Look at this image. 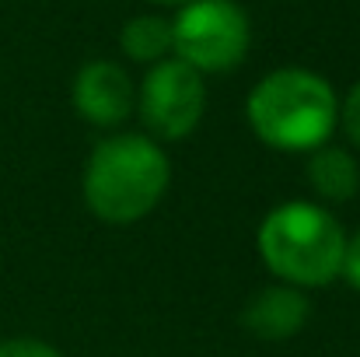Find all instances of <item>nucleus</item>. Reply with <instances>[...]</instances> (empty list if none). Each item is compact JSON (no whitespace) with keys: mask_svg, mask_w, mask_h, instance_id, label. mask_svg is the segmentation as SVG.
Returning <instances> with one entry per match:
<instances>
[{"mask_svg":"<svg viewBox=\"0 0 360 357\" xmlns=\"http://www.w3.org/2000/svg\"><path fill=\"white\" fill-rule=\"evenodd\" d=\"M120 46L129 60L140 63H158L172 53V21L158 14H140L126 21L120 32Z\"/></svg>","mask_w":360,"mask_h":357,"instance_id":"nucleus-9","label":"nucleus"},{"mask_svg":"<svg viewBox=\"0 0 360 357\" xmlns=\"http://www.w3.org/2000/svg\"><path fill=\"white\" fill-rule=\"evenodd\" d=\"M74 109L95 126H120L133 113V81L112 60H91L74 77Z\"/></svg>","mask_w":360,"mask_h":357,"instance_id":"nucleus-6","label":"nucleus"},{"mask_svg":"<svg viewBox=\"0 0 360 357\" xmlns=\"http://www.w3.org/2000/svg\"><path fill=\"white\" fill-rule=\"evenodd\" d=\"M340 123H343L347 137H350L354 144H360V81L350 88L347 102L340 106Z\"/></svg>","mask_w":360,"mask_h":357,"instance_id":"nucleus-11","label":"nucleus"},{"mask_svg":"<svg viewBox=\"0 0 360 357\" xmlns=\"http://www.w3.org/2000/svg\"><path fill=\"white\" fill-rule=\"evenodd\" d=\"M0 357H63L56 347H49V344H42V340H25V337H18V340H4L0 344Z\"/></svg>","mask_w":360,"mask_h":357,"instance_id":"nucleus-10","label":"nucleus"},{"mask_svg":"<svg viewBox=\"0 0 360 357\" xmlns=\"http://www.w3.org/2000/svg\"><path fill=\"white\" fill-rule=\"evenodd\" d=\"M248 123L255 137L276 151H315L340 123V102L315 70L283 67L252 88Z\"/></svg>","mask_w":360,"mask_h":357,"instance_id":"nucleus-2","label":"nucleus"},{"mask_svg":"<svg viewBox=\"0 0 360 357\" xmlns=\"http://www.w3.org/2000/svg\"><path fill=\"white\" fill-rule=\"evenodd\" d=\"M308 182L322 200L343 203L350 196H357L360 189V168L354 154H347L343 147H315L311 161H308Z\"/></svg>","mask_w":360,"mask_h":357,"instance_id":"nucleus-8","label":"nucleus"},{"mask_svg":"<svg viewBox=\"0 0 360 357\" xmlns=\"http://www.w3.org/2000/svg\"><path fill=\"white\" fill-rule=\"evenodd\" d=\"M340 277H347V284L360 291V232L354 238H347V249H343V270H340Z\"/></svg>","mask_w":360,"mask_h":357,"instance_id":"nucleus-12","label":"nucleus"},{"mask_svg":"<svg viewBox=\"0 0 360 357\" xmlns=\"http://www.w3.org/2000/svg\"><path fill=\"white\" fill-rule=\"evenodd\" d=\"M154 4H189V0H154Z\"/></svg>","mask_w":360,"mask_h":357,"instance_id":"nucleus-13","label":"nucleus"},{"mask_svg":"<svg viewBox=\"0 0 360 357\" xmlns=\"http://www.w3.org/2000/svg\"><path fill=\"white\" fill-rule=\"evenodd\" d=\"M207 109L203 74L182 60H158L140 84V116L161 140L189 137Z\"/></svg>","mask_w":360,"mask_h":357,"instance_id":"nucleus-5","label":"nucleus"},{"mask_svg":"<svg viewBox=\"0 0 360 357\" xmlns=\"http://www.w3.org/2000/svg\"><path fill=\"white\" fill-rule=\"evenodd\" d=\"M168 158L143 133H116L95 144L84 168V200L105 225L147 218L168 189Z\"/></svg>","mask_w":360,"mask_h":357,"instance_id":"nucleus-1","label":"nucleus"},{"mask_svg":"<svg viewBox=\"0 0 360 357\" xmlns=\"http://www.w3.org/2000/svg\"><path fill=\"white\" fill-rule=\"evenodd\" d=\"M308 312H311V305L301 294V287L280 284V287L259 291L248 301V308L241 312V322L259 340H287V337H294V333L304 330Z\"/></svg>","mask_w":360,"mask_h":357,"instance_id":"nucleus-7","label":"nucleus"},{"mask_svg":"<svg viewBox=\"0 0 360 357\" xmlns=\"http://www.w3.org/2000/svg\"><path fill=\"white\" fill-rule=\"evenodd\" d=\"M248 39V18L235 0H189L172 21V49L200 74L235 70Z\"/></svg>","mask_w":360,"mask_h":357,"instance_id":"nucleus-4","label":"nucleus"},{"mask_svg":"<svg viewBox=\"0 0 360 357\" xmlns=\"http://www.w3.org/2000/svg\"><path fill=\"white\" fill-rule=\"evenodd\" d=\"M259 256L262 263L294 287L333 284L343 270L347 235L340 221L319 203H283L266 214L259 225Z\"/></svg>","mask_w":360,"mask_h":357,"instance_id":"nucleus-3","label":"nucleus"}]
</instances>
